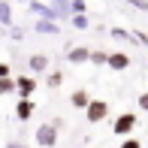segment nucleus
<instances>
[{
    "label": "nucleus",
    "instance_id": "16",
    "mask_svg": "<svg viewBox=\"0 0 148 148\" xmlns=\"http://www.w3.org/2000/svg\"><path fill=\"white\" fill-rule=\"evenodd\" d=\"M45 85H49V88L51 91H55V88H60V85H64V73H45Z\"/></svg>",
    "mask_w": 148,
    "mask_h": 148
},
{
    "label": "nucleus",
    "instance_id": "9",
    "mask_svg": "<svg viewBox=\"0 0 148 148\" xmlns=\"http://www.w3.org/2000/svg\"><path fill=\"white\" fill-rule=\"evenodd\" d=\"M60 27H58V21H51V18H36L33 21V33H42V36H55Z\"/></svg>",
    "mask_w": 148,
    "mask_h": 148
},
{
    "label": "nucleus",
    "instance_id": "21",
    "mask_svg": "<svg viewBox=\"0 0 148 148\" xmlns=\"http://www.w3.org/2000/svg\"><path fill=\"white\" fill-rule=\"evenodd\" d=\"M127 6H133L139 12H148V0H127Z\"/></svg>",
    "mask_w": 148,
    "mask_h": 148
},
{
    "label": "nucleus",
    "instance_id": "23",
    "mask_svg": "<svg viewBox=\"0 0 148 148\" xmlns=\"http://www.w3.org/2000/svg\"><path fill=\"white\" fill-rule=\"evenodd\" d=\"M9 73H12V66H9V64H3V60H0V79H3V76H9Z\"/></svg>",
    "mask_w": 148,
    "mask_h": 148
},
{
    "label": "nucleus",
    "instance_id": "20",
    "mask_svg": "<svg viewBox=\"0 0 148 148\" xmlns=\"http://www.w3.org/2000/svg\"><path fill=\"white\" fill-rule=\"evenodd\" d=\"M118 148H142V142H139V139H133V136H124V142H121Z\"/></svg>",
    "mask_w": 148,
    "mask_h": 148
},
{
    "label": "nucleus",
    "instance_id": "18",
    "mask_svg": "<svg viewBox=\"0 0 148 148\" xmlns=\"http://www.w3.org/2000/svg\"><path fill=\"white\" fill-rule=\"evenodd\" d=\"M112 36H115V39H124V42H136L133 30H124V27H112Z\"/></svg>",
    "mask_w": 148,
    "mask_h": 148
},
{
    "label": "nucleus",
    "instance_id": "14",
    "mask_svg": "<svg viewBox=\"0 0 148 148\" xmlns=\"http://www.w3.org/2000/svg\"><path fill=\"white\" fill-rule=\"evenodd\" d=\"M70 21H73V27H76V30H88V27H91L88 12H76V15H70Z\"/></svg>",
    "mask_w": 148,
    "mask_h": 148
},
{
    "label": "nucleus",
    "instance_id": "24",
    "mask_svg": "<svg viewBox=\"0 0 148 148\" xmlns=\"http://www.w3.org/2000/svg\"><path fill=\"white\" fill-rule=\"evenodd\" d=\"M6 148H18V142H9V145H6Z\"/></svg>",
    "mask_w": 148,
    "mask_h": 148
},
{
    "label": "nucleus",
    "instance_id": "10",
    "mask_svg": "<svg viewBox=\"0 0 148 148\" xmlns=\"http://www.w3.org/2000/svg\"><path fill=\"white\" fill-rule=\"evenodd\" d=\"M27 6H30V12H33V15H39V18H51V21H58V18H55V9H51L49 3H39V0H27Z\"/></svg>",
    "mask_w": 148,
    "mask_h": 148
},
{
    "label": "nucleus",
    "instance_id": "13",
    "mask_svg": "<svg viewBox=\"0 0 148 148\" xmlns=\"http://www.w3.org/2000/svg\"><path fill=\"white\" fill-rule=\"evenodd\" d=\"M88 100H91L88 91H73V94H70V106H73V109H85Z\"/></svg>",
    "mask_w": 148,
    "mask_h": 148
},
{
    "label": "nucleus",
    "instance_id": "1",
    "mask_svg": "<svg viewBox=\"0 0 148 148\" xmlns=\"http://www.w3.org/2000/svg\"><path fill=\"white\" fill-rule=\"evenodd\" d=\"M82 112H85V118H88L91 124H100V121L109 118V103H106V100H100V97H91L88 106H85Z\"/></svg>",
    "mask_w": 148,
    "mask_h": 148
},
{
    "label": "nucleus",
    "instance_id": "2",
    "mask_svg": "<svg viewBox=\"0 0 148 148\" xmlns=\"http://www.w3.org/2000/svg\"><path fill=\"white\" fill-rule=\"evenodd\" d=\"M58 127H55V121H42V124L36 127V145L39 148H55L58 145Z\"/></svg>",
    "mask_w": 148,
    "mask_h": 148
},
{
    "label": "nucleus",
    "instance_id": "7",
    "mask_svg": "<svg viewBox=\"0 0 148 148\" xmlns=\"http://www.w3.org/2000/svg\"><path fill=\"white\" fill-rule=\"evenodd\" d=\"M33 109H36V106H33L30 97H18V103H15V118H18V121H30V118H33Z\"/></svg>",
    "mask_w": 148,
    "mask_h": 148
},
{
    "label": "nucleus",
    "instance_id": "22",
    "mask_svg": "<svg viewBox=\"0 0 148 148\" xmlns=\"http://www.w3.org/2000/svg\"><path fill=\"white\" fill-rule=\"evenodd\" d=\"M139 109L148 112V91H145V94H139Z\"/></svg>",
    "mask_w": 148,
    "mask_h": 148
},
{
    "label": "nucleus",
    "instance_id": "11",
    "mask_svg": "<svg viewBox=\"0 0 148 148\" xmlns=\"http://www.w3.org/2000/svg\"><path fill=\"white\" fill-rule=\"evenodd\" d=\"M51 9H55L58 21H66L70 18V0H51Z\"/></svg>",
    "mask_w": 148,
    "mask_h": 148
},
{
    "label": "nucleus",
    "instance_id": "5",
    "mask_svg": "<svg viewBox=\"0 0 148 148\" xmlns=\"http://www.w3.org/2000/svg\"><path fill=\"white\" fill-rule=\"evenodd\" d=\"M33 91H36V79H33L30 73H21V76L15 79V94L18 97H33Z\"/></svg>",
    "mask_w": 148,
    "mask_h": 148
},
{
    "label": "nucleus",
    "instance_id": "15",
    "mask_svg": "<svg viewBox=\"0 0 148 148\" xmlns=\"http://www.w3.org/2000/svg\"><path fill=\"white\" fill-rule=\"evenodd\" d=\"M106 55H109V51H103V49H91L88 64H94V66H103V64H106Z\"/></svg>",
    "mask_w": 148,
    "mask_h": 148
},
{
    "label": "nucleus",
    "instance_id": "26",
    "mask_svg": "<svg viewBox=\"0 0 148 148\" xmlns=\"http://www.w3.org/2000/svg\"><path fill=\"white\" fill-rule=\"evenodd\" d=\"M18 3H27V0H18Z\"/></svg>",
    "mask_w": 148,
    "mask_h": 148
},
{
    "label": "nucleus",
    "instance_id": "6",
    "mask_svg": "<svg viewBox=\"0 0 148 148\" xmlns=\"http://www.w3.org/2000/svg\"><path fill=\"white\" fill-rule=\"evenodd\" d=\"M27 73L30 76H36V73H49V55H30L27 58Z\"/></svg>",
    "mask_w": 148,
    "mask_h": 148
},
{
    "label": "nucleus",
    "instance_id": "19",
    "mask_svg": "<svg viewBox=\"0 0 148 148\" xmlns=\"http://www.w3.org/2000/svg\"><path fill=\"white\" fill-rule=\"evenodd\" d=\"M76 12H88V3L85 0H70V15H76Z\"/></svg>",
    "mask_w": 148,
    "mask_h": 148
},
{
    "label": "nucleus",
    "instance_id": "25",
    "mask_svg": "<svg viewBox=\"0 0 148 148\" xmlns=\"http://www.w3.org/2000/svg\"><path fill=\"white\" fill-rule=\"evenodd\" d=\"M18 148H30V145H18Z\"/></svg>",
    "mask_w": 148,
    "mask_h": 148
},
{
    "label": "nucleus",
    "instance_id": "3",
    "mask_svg": "<svg viewBox=\"0 0 148 148\" xmlns=\"http://www.w3.org/2000/svg\"><path fill=\"white\" fill-rule=\"evenodd\" d=\"M136 124H139V118L133 115V112H121V115L115 118V124H112V133H115V136H130L133 130H136Z\"/></svg>",
    "mask_w": 148,
    "mask_h": 148
},
{
    "label": "nucleus",
    "instance_id": "12",
    "mask_svg": "<svg viewBox=\"0 0 148 148\" xmlns=\"http://www.w3.org/2000/svg\"><path fill=\"white\" fill-rule=\"evenodd\" d=\"M0 24H3L6 30H9L12 24H15V18H12V6L6 3V0H0Z\"/></svg>",
    "mask_w": 148,
    "mask_h": 148
},
{
    "label": "nucleus",
    "instance_id": "4",
    "mask_svg": "<svg viewBox=\"0 0 148 148\" xmlns=\"http://www.w3.org/2000/svg\"><path fill=\"white\" fill-rule=\"evenodd\" d=\"M106 66H109L112 73H124L127 66H130V55H127V51H109V55H106Z\"/></svg>",
    "mask_w": 148,
    "mask_h": 148
},
{
    "label": "nucleus",
    "instance_id": "17",
    "mask_svg": "<svg viewBox=\"0 0 148 148\" xmlns=\"http://www.w3.org/2000/svg\"><path fill=\"white\" fill-rule=\"evenodd\" d=\"M6 94H15V79H12V76L0 79V97H6Z\"/></svg>",
    "mask_w": 148,
    "mask_h": 148
},
{
    "label": "nucleus",
    "instance_id": "8",
    "mask_svg": "<svg viewBox=\"0 0 148 148\" xmlns=\"http://www.w3.org/2000/svg\"><path fill=\"white\" fill-rule=\"evenodd\" d=\"M88 55H91V45H70L66 60L70 64H88Z\"/></svg>",
    "mask_w": 148,
    "mask_h": 148
}]
</instances>
